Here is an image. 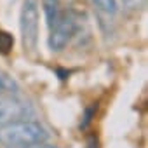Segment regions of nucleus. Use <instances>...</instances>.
<instances>
[{"label":"nucleus","mask_w":148,"mask_h":148,"mask_svg":"<svg viewBox=\"0 0 148 148\" xmlns=\"http://www.w3.org/2000/svg\"><path fill=\"white\" fill-rule=\"evenodd\" d=\"M49 139L47 129L37 120H18L0 125V146H19L30 143H42Z\"/></svg>","instance_id":"1"},{"label":"nucleus","mask_w":148,"mask_h":148,"mask_svg":"<svg viewBox=\"0 0 148 148\" xmlns=\"http://www.w3.org/2000/svg\"><path fill=\"white\" fill-rule=\"evenodd\" d=\"M38 0H25L21 14H19V30H21V42L26 52H35L38 45Z\"/></svg>","instance_id":"2"},{"label":"nucleus","mask_w":148,"mask_h":148,"mask_svg":"<svg viewBox=\"0 0 148 148\" xmlns=\"http://www.w3.org/2000/svg\"><path fill=\"white\" fill-rule=\"evenodd\" d=\"M33 106L14 92H0V125L30 119Z\"/></svg>","instance_id":"3"},{"label":"nucleus","mask_w":148,"mask_h":148,"mask_svg":"<svg viewBox=\"0 0 148 148\" xmlns=\"http://www.w3.org/2000/svg\"><path fill=\"white\" fill-rule=\"evenodd\" d=\"M77 32V21L70 12H61L59 19L49 28V49L54 52L63 51Z\"/></svg>","instance_id":"4"},{"label":"nucleus","mask_w":148,"mask_h":148,"mask_svg":"<svg viewBox=\"0 0 148 148\" xmlns=\"http://www.w3.org/2000/svg\"><path fill=\"white\" fill-rule=\"evenodd\" d=\"M42 9H44V16H45V23L47 28H52L56 25V21L61 16V2L59 0H42Z\"/></svg>","instance_id":"5"},{"label":"nucleus","mask_w":148,"mask_h":148,"mask_svg":"<svg viewBox=\"0 0 148 148\" xmlns=\"http://www.w3.org/2000/svg\"><path fill=\"white\" fill-rule=\"evenodd\" d=\"M0 92H14V94L19 92L18 82L9 75V73H5L2 70H0Z\"/></svg>","instance_id":"6"},{"label":"nucleus","mask_w":148,"mask_h":148,"mask_svg":"<svg viewBox=\"0 0 148 148\" xmlns=\"http://www.w3.org/2000/svg\"><path fill=\"white\" fill-rule=\"evenodd\" d=\"M91 2L96 9H99L108 16H113L117 12V0H91Z\"/></svg>","instance_id":"7"},{"label":"nucleus","mask_w":148,"mask_h":148,"mask_svg":"<svg viewBox=\"0 0 148 148\" xmlns=\"http://www.w3.org/2000/svg\"><path fill=\"white\" fill-rule=\"evenodd\" d=\"M14 47V37L4 30H0V54H9Z\"/></svg>","instance_id":"8"},{"label":"nucleus","mask_w":148,"mask_h":148,"mask_svg":"<svg viewBox=\"0 0 148 148\" xmlns=\"http://www.w3.org/2000/svg\"><path fill=\"white\" fill-rule=\"evenodd\" d=\"M94 112H96V105H92V106H89V108L84 110L82 122H80V129H86V127L91 124V120H92V117H94Z\"/></svg>","instance_id":"9"},{"label":"nucleus","mask_w":148,"mask_h":148,"mask_svg":"<svg viewBox=\"0 0 148 148\" xmlns=\"http://www.w3.org/2000/svg\"><path fill=\"white\" fill-rule=\"evenodd\" d=\"M122 4H124V7H127L131 11H138L145 5V0H122Z\"/></svg>","instance_id":"10"},{"label":"nucleus","mask_w":148,"mask_h":148,"mask_svg":"<svg viewBox=\"0 0 148 148\" xmlns=\"http://www.w3.org/2000/svg\"><path fill=\"white\" fill-rule=\"evenodd\" d=\"M7 148H58L54 145H47V141L42 143H30V145H19V146H7Z\"/></svg>","instance_id":"11"},{"label":"nucleus","mask_w":148,"mask_h":148,"mask_svg":"<svg viewBox=\"0 0 148 148\" xmlns=\"http://www.w3.org/2000/svg\"><path fill=\"white\" fill-rule=\"evenodd\" d=\"M87 148H98V139H96V138H91V139H89Z\"/></svg>","instance_id":"12"}]
</instances>
